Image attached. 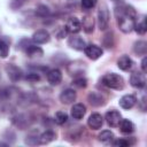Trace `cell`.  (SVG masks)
Segmentation results:
<instances>
[{
	"label": "cell",
	"instance_id": "f1b7e54d",
	"mask_svg": "<svg viewBox=\"0 0 147 147\" xmlns=\"http://www.w3.org/2000/svg\"><path fill=\"white\" fill-rule=\"evenodd\" d=\"M98 0H82V7L84 9H91L96 5Z\"/></svg>",
	"mask_w": 147,
	"mask_h": 147
},
{
	"label": "cell",
	"instance_id": "603a6c76",
	"mask_svg": "<svg viewBox=\"0 0 147 147\" xmlns=\"http://www.w3.org/2000/svg\"><path fill=\"white\" fill-rule=\"evenodd\" d=\"M98 139H99V141L105 142V144L110 142L114 139V133L111 131H109V130H103L98 134Z\"/></svg>",
	"mask_w": 147,
	"mask_h": 147
},
{
	"label": "cell",
	"instance_id": "d4e9b609",
	"mask_svg": "<svg viewBox=\"0 0 147 147\" xmlns=\"http://www.w3.org/2000/svg\"><path fill=\"white\" fill-rule=\"evenodd\" d=\"M49 13H51V10L46 5H39L36 9V15L39 17H46L49 15Z\"/></svg>",
	"mask_w": 147,
	"mask_h": 147
},
{
	"label": "cell",
	"instance_id": "7c38bea8",
	"mask_svg": "<svg viewBox=\"0 0 147 147\" xmlns=\"http://www.w3.org/2000/svg\"><path fill=\"white\" fill-rule=\"evenodd\" d=\"M118 103L123 109L127 110V109H131L132 107H134V105L137 103V98L133 94H125L119 99Z\"/></svg>",
	"mask_w": 147,
	"mask_h": 147
},
{
	"label": "cell",
	"instance_id": "9a60e30c",
	"mask_svg": "<svg viewBox=\"0 0 147 147\" xmlns=\"http://www.w3.org/2000/svg\"><path fill=\"white\" fill-rule=\"evenodd\" d=\"M68 45H69V47L76 49V51H83L85 48V46H86L84 39L80 38V37H77V36L70 37L68 39Z\"/></svg>",
	"mask_w": 147,
	"mask_h": 147
},
{
	"label": "cell",
	"instance_id": "ffe728a7",
	"mask_svg": "<svg viewBox=\"0 0 147 147\" xmlns=\"http://www.w3.org/2000/svg\"><path fill=\"white\" fill-rule=\"evenodd\" d=\"M24 51H25V54L28 56H30V57H33V56H42V54H44V51L39 46L30 45V44L24 48Z\"/></svg>",
	"mask_w": 147,
	"mask_h": 147
},
{
	"label": "cell",
	"instance_id": "5bb4252c",
	"mask_svg": "<svg viewBox=\"0 0 147 147\" xmlns=\"http://www.w3.org/2000/svg\"><path fill=\"white\" fill-rule=\"evenodd\" d=\"M47 80L51 85H59L62 80V72L59 69H52L47 72Z\"/></svg>",
	"mask_w": 147,
	"mask_h": 147
},
{
	"label": "cell",
	"instance_id": "484cf974",
	"mask_svg": "<svg viewBox=\"0 0 147 147\" xmlns=\"http://www.w3.org/2000/svg\"><path fill=\"white\" fill-rule=\"evenodd\" d=\"M133 30H136V32L138 33V34H145L146 33V31H147V24H146V21L145 20H142L141 22H139V23H137L136 22V24H134V29Z\"/></svg>",
	"mask_w": 147,
	"mask_h": 147
},
{
	"label": "cell",
	"instance_id": "44dd1931",
	"mask_svg": "<svg viewBox=\"0 0 147 147\" xmlns=\"http://www.w3.org/2000/svg\"><path fill=\"white\" fill-rule=\"evenodd\" d=\"M38 138H39V144L46 145V144H49L51 141H53V140L55 139V133H54L52 130H46V131L42 132Z\"/></svg>",
	"mask_w": 147,
	"mask_h": 147
},
{
	"label": "cell",
	"instance_id": "8992f818",
	"mask_svg": "<svg viewBox=\"0 0 147 147\" xmlns=\"http://www.w3.org/2000/svg\"><path fill=\"white\" fill-rule=\"evenodd\" d=\"M105 119L107 122V124L111 127H116L118 126L121 119H122V116H121V113L117 111V110H109L106 113V116H105Z\"/></svg>",
	"mask_w": 147,
	"mask_h": 147
},
{
	"label": "cell",
	"instance_id": "d6a6232c",
	"mask_svg": "<svg viewBox=\"0 0 147 147\" xmlns=\"http://www.w3.org/2000/svg\"><path fill=\"white\" fill-rule=\"evenodd\" d=\"M146 63H147V57H142V61H141V69H142V72H146L147 71V68H146Z\"/></svg>",
	"mask_w": 147,
	"mask_h": 147
},
{
	"label": "cell",
	"instance_id": "cb8c5ba5",
	"mask_svg": "<svg viewBox=\"0 0 147 147\" xmlns=\"http://www.w3.org/2000/svg\"><path fill=\"white\" fill-rule=\"evenodd\" d=\"M68 121V115L67 113L64 111H56L55 113V116H54V122L57 124V125H63L65 124Z\"/></svg>",
	"mask_w": 147,
	"mask_h": 147
},
{
	"label": "cell",
	"instance_id": "6da1fadb",
	"mask_svg": "<svg viewBox=\"0 0 147 147\" xmlns=\"http://www.w3.org/2000/svg\"><path fill=\"white\" fill-rule=\"evenodd\" d=\"M115 16L117 18L118 28L124 33H130L134 29L137 13L130 5H121L115 7Z\"/></svg>",
	"mask_w": 147,
	"mask_h": 147
},
{
	"label": "cell",
	"instance_id": "83f0119b",
	"mask_svg": "<svg viewBox=\"0 0 147 147\" xmlns=\"http://www.w3.org/2000/svg\"><path fill=\"white\" fill-rule=\"evenodd\" d=\"M72 85L76 86V87H78V88H84V87H86V85H87V80H86V78H84V77H77L76 79H74Z\"/></svg>",
	"mask_w": 147,
	"mask_h": 147
},
{
	"label": "cell",
	"instance_id": "f546056e",
	"mask_svg": "<svg viewBox=\"0 0 147 147\" xmlns=\"http://www.w3.org/2000/svg\"><path fill=\"white\" fill-rule=\"evenodd\" d=\"M113 145L114 146H116V147H126V146H129L130 145V141L129 140H126V139H117V140H115L114 142H113Z\"/></svg>",
	"mask_w": 147,
	"mask_h": 147
},
{
	"label": "cell",
	"instance_id": "4fadbf2b",
	"mask_svg": "<svg viewBox=\"0 0 147 147\" xmlns=\"http://www.w3.org/2000/svg\"><path fill=\"white\" fill-rule=\"evenodd\" d=\"M87 100H88V102H90L92 106H94V107H100V106H103V105L106 103L105 98H103V96L101 95V93H99V92H91V93H88Z\"/></svg>",
	"mask_w": 147,
	"mask_h": 147
},
{
	"label": "cell",
	"instance_id": "30bf717a",
	"mask_svg": "<svg viewBox=\"0 0 147 147\" xmlns=\"http://www.w3.org/2000/svg\"><path fill=\"white\" fill-rule=\"evenodd\" d=\"M76 96H77V94H76V91L75 90H72V88H65L60 94V101L63 105H70V103H72L76 100Z\"/></svg>",
	"mask_w": 147,
	"mask_h": 147
},
{
	"label": "cell",
	"instance_id": "1f68e13d",
	"mask_svg": "<svg viewBox=\"0 0 147 147\" xmlns=\"http://www.w3.org/2000/svg\"><path fill=\"white\" fill-rule=\"evenodd\" d=\"M25 144H28V145H30V146L37 145V144H39V138H38V137L29 136V137H26V139H25Z\"/></svg>",
	"mask_w": 147,
	"mask_h": 147
},
{
	"label": "cell",
	"instance_id": "2e32d148",
	"mask_svg": "<svg viewBox=\"0 0 147 147\" xmlns=\"http://www.w3.org/2000/svg\"><path fill=\"white\" fill-rule=\"evenodd\" d=\"M86 114V107L83 103H75L71 108V116L74 119H82Z\"/></svg>",
	"mask_w": 147,
	"mask_h": 147
},
{
	"label": "cell",
	"instance_id": "3957f363",
	"mask_svg": "<svg viewBox=\"0 0 147 147\" xmlns=\"http://www.w3.org/2000/svg\"><path fill=\"white\" fill-rule=\"evenodd\" d=\"M109 10L106 3H102L98 10V25L101 31H105L109 25Z\"/></svg>",
	"mask_w": 147,
	"mask_h": 147
},
{
	"label": "cell",
	"instance_id": "8fae6325",
	"mask_svg": "<svg viewBox=\"0 0 147 147\" xmlns=\"http://www.w3.org/2000/svg\"><path fill=\"white\" fill-rule=\"evenodd\" d=\"M65 31L69 32V33H78L80 30H82V24H80V21L77 18V17H70L68 21H67V24H65Z\"/></svg>",
	"mask_w": 147,
	"mask_h": 147
},
{
	"label": "cell",
	"instance_id": "d6986e66",
	"mask_svg": "<svg viewBox=\"0 0 147 147\" xmlns=\"http://www.w3.org/2000/svg\"><path fill=\"white\" fill-rule=\"evenodd\" d=\"M118 126H119L121 132L124 133V134H130V133H132L134 131V124L130 119H126V118L121 119Z\"/></svg>",
	"mask_w": 147,
	"mask_h": 147
},
{
	"label": "cell",
	"instance_id": "52a82bcc",
	"mask_svg": "<svg viewBox=\"0 0 147 147\" xmlns=\"http://www.w3.org/2000/svg\"><path fill=\"white\" fill-rule=\"evenodd\" d=\"M130 84L134 88H142V87H145L146 79H145L144 74L138 72V71L131 74V76H130Z\"/></svg>",
	"mask_w": 147,
	"mask_h": 147
},
{
	"label": "cell",
	"instance_id": "277c9868",
	"mask_svg": "<svg viewBox=\"0 0 147 147\" xmlns=\"http://www.w3.org/2000/svg\"><path fill=\"white\" fill-rule=\"evenodd\" d=\"M84 52H85V55L91 59V60H98L99 57L102 56L103 54V51L101 47H99L98 45H94V44H90V45H86L85 48H84Z\"/></svg>",
	"mask_w": 147,
	"mask_h": 147
},
{
	"label": "cell",
	"instance_id": "9c48e42d",
	"mask_svg": "<svg viewBox=\"0 0 147 147\" xmlns=\"http://www.w3.org/2000/svg\"><path fill=\"white\" fill-rule=\"evenodd\" d=\"M103 124V117L99 113H92L87 119V125L92 130H99Z\"/></svg>",
	"mask_w": 147,
	"mask_h": 147
},
{
	"label": "cell",
	"instance_id": "4316f807",
	"mask_svg": "<svg viewBox=\"0 0 147 147\" xmlns=\"http://www.w3.org/2000/svg\"><path fill=\"white\" fill-rule=\"evenodd\" d=\"M9 54V47L7 45V42H5L2 39H0V57L1 59H6Z\"/></svg>",
	"mask_w": 147,
	"mask_h": 147
},
{
	"label": "cell",
	"instance_id": "5b68a950",
	"mask_svg": "<svg viewBox=\"0 0 147 147\" xmlns=\"http://www.w3.org/2000/svg\"><path fill=\"white\" fill-rule=\"evenodd\" d=\"M6 72H7L9 79L11 82H18L23 77V72H22L21 68H18L15 64H10V63L7 64L6 65Z\"/></svg>",
	"mask_w": 147,
	"mask_h": 147
},
{
	"label": "cell",
	"instance_id": "ba28073f",
	"mask_svg": "<svg viewBox=\"0 0 147 147\" xmlns=\"http://www.w3.org/2000/svg\"><path fill=\"white\" fill-rule=\"evenodd\" d=\"M51 39V36H49V32L47 30H44V29H40V30H37L33 34H32V41L40 45V44H46Z\"/></svg>",
	"mask_w": 147,
	"mask_h": 147
},
{
	"label": "cell",
	"instance_id": "4dcf8cb0",
	"mask_svg": "<svg viewBox=\"0 0 147 147\" xmlns=\"http://www.w3.org/2000/svg\"><path fill=\"white\" fill-rule=\"evenodd\" d=\"M25 79L29 82H38L40 79V76L38 75V72H29L25 76Z\"/></svg>",
	"mask_w": 147,
	"mask_h": 147
},
{
	"label": "cell",
	"instance_id": "e0dca14e",
	"mask_svg": "<svg viewBox=\"0 0 147 147\" xmlns=\"http://www.w3.org/2000/svg\"><path fill=\"white\" fill-rule=\"evenodd\" d=\"M117 67L123 70V71H127L133 67V61L131 60L130 56L127 55H122L118 60H117Z\"/></svg>",
	"mask_w": 147,
	"mask_h": 147
},
{
	"label": "cell",
	"instance_id": "7402d4cb",
	"mask_svg": "<svg viewBox=\"0 0 147 147\" xmlns=\"http://www.w3.org/2000/svg\"><path fill=\"white\" fill-rule=\"evenodd\" d=\"M133 52L137 54V55H146V52H147V44L146 41L144 40H138L137 42H134V46H133Z\"/></svg>",
	"mask_w": 147,
	"mask_h": 147
},
{
	"label": "cell",
	"instance_id": "7a4b0ae2",
	"mask_svg": "<svg viewBox=\"0 0 147 147\" xmlns=\"http://www.w3.org/2000/svg\"><path fill=\"white\" fill-rule=\"evenodd\" d=\"M101 82L105 86L113 88V90H123V87H124V79L118 74H114V72L106 74L102 77Z\"/></svg>",
	"mask_w": 147,
	"mask_h": 147
},
{
	"label": "cell",
	"instance_id": "ac0fdd59",
	"mask_svg": "<svg viewBox=\"0 0 147 147\" xmlns=\"http://www.w3.org/2000/svg\"><path fill=\"white\" fill-rule=\"evenodd\" d=\"M82 28L86 33H91L94 30V20L91 15H85L83 16V20L80 21Z\"/></svg>",
	"mask_w": 147,
	"mask_h": 147
},
{
	"label": "cell",
	"instance_id": "e575fe53",
	"mask_svg": "<svg viewBox=\"0 0 147 147\" xmlns=\"http://www.w3.org/2000/svg\"><path fill=\"white\" fill-rule=\"evenodd\" d=\"M113 1H118V0H113Z\"/></svg>",
	"mask_w": 147,
	"mask_h": 147
},
{
	"label": "cell",
	"instance_id": "836d02e7",
	"mask_svg": "<svg viewBox=\"0 0 147 147\" xmlns=\"http://www.w3.org/2000/svg\"><path fill=\"white\" fill-rule=\"evenodd\" d=\"M0 146H8V144H6V142H0Z\"/></svg>",
	"mask_w": 147,
	"mask_h": 147
}]
</instances>
